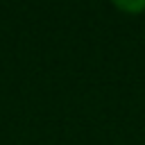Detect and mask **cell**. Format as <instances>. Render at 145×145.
Here are the masks:
<instances>
[{
  "instance_id": "1",
  "label": "cell",
  "mask_w": 145,
  "mask_h": 145,
  "mask_svg": "<svg viewBox=\"0 0 145 145\" xmlns=\"http://www.w3.org/2000/svg\"><path fill=\"white\" fill-rule=\"evenodd\" d=\"M116 7L118 9H122V11H143L145 9V0H138V2H116Z\"/></svg>"
}]
</instances>
